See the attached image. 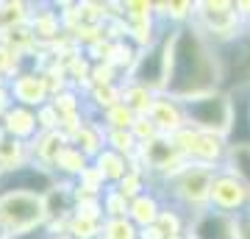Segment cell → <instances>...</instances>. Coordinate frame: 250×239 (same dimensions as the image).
<instances>
[{
  "label": "cell",
  "instance_id": "43",
  "mask_svg": "<svg viewBox=\"0 0 250 239\" xmlns=\"http://www.w3.org/2000/svg\"><path fill=\"white\" fill-rule=\"evenodd\" d=\"M242 25H245V34L250 36V14H248V17H245V20H242Z\"/></svg>",
  "mask_w": 250,
  "mask_h": 239
},
{
  "label": "cell",
  "instance_id": "1",
  "mask_svg": "<svg viewBox=\"0 0 250 239\" xmlns=\"http://www.w3.org/2000/svg\"><path fill=\"white\" fill-rule=\"evenodd\" d=\"M220 89V62L217 47L195 25L170 31V67L164 92L172 98L197 100Z\"/></svg>",
  "mask_w": 250,
  "mask_h": 239
},
{
  "label": "cell",
  "instance_id": "16",
  "mask_svg": "<svg viewBox=\"0 0 250 239\" xmlns=\"http://www.w3.org/2000/svg\"><path fill=\"white\" fill-rule=\"evenodd\" d=\"M0 133H6L11 139L31 142L39 133V123H36V111L25 106H14L11 103L6 109V114L0 117Z\"/></svg>",
  "mask_w": 250,
  "mask_h": 239
},
{
  "label": "cell",
  "instance_id": "11",
  "mask_svg": "<svg viewBox=\"0 0 250 239\" xmlns=\"http://www.w3.org/2000/svg\"><path fill=\"white\" fill-rule=\"evenodd\" d=\"M53 186H56V175L50 173V170L34 164V161L25 164V167L11 170V173H0V195L20 192V195H39V197H45Z\"/></svg>",
  "mask_w": 250,
  "mask_h": 239
},
{
  "label": "cell",
  "instance_id": "2",
  "mask_svg": "<svg viewBox=\"0 0 250 239\" xmlns=\"http://www.w3.org/2000/svg\"><path fill=\"white\" fill-rule=\"evenodd\" d=\"M214 173L217 170H206V167H197V164H187L184 170H178L172 178H167L164 184L153 186V189L161 192L164 203L181 209V212L192 220L195 214H200V212L208 209V186H211Z\"/></svg>",
  "mask_w": 250,
  "mask_h": 239
},
{
  "label": "cell",
  "instance_id": "45",
  "mask_svg": "<svg viewBox=\"0 0 250 239\" xmlns=\"http://www.w3.org/2000/svg\"><path fill=\"white\" fill-rule=\"evenodd\" d=\"M0 239H6V234H3V231H0Z\"/></svg>",
  "mask_w": 250,
  "mask_h": 239
},
{
  "label": "cell",
  "instance_id": "13",
  "mask_svg": "<svg viewBox=\"0 0 250 239\" xmlns=\"http://www.w3.org/2000/svg\"><path fill=\"white\" fill-rule=\"evenodd\" d=\"M28 28H31V34H34L36 44L47 50V47H53L59 39L64 36V28H62V17H59V6L56 3H36L34 9H31V17H28Z\"/></svg>",
  "mask_w": 250,
  "mask_h": 239
},
{
  "label": "cell",
  "instance_id": "20",
  "mask_svg": "<svg viewBox=\"0 0 250 239\" xmlns=\"http://www.w3.org/2000/svg\"><path fill=\"white\" fill-rule=\"evenodd\" d=\"M67 142L70 139H67L62 131H39L34 139L28 142V148H31V161L39 164V167L50 170L53 161H56V156L62 153V148L67 145Z\"/></svg>",
  "mask_w": 250,
  "mask_h": 239
},
{
  "label": "cell",
  "instance_id": "17",
  "mask_svg": "<svg viewBox=\"0 0 250 239\" xmlns=\"http://www.w3.org/2000/svg\"><path fill=\"white\" fill-rule=\"evenodd\" d=\"M70 145H75L92 161L100 151H106V128H103V123H100L98 117H86L78 125V131L70 136Z\"/></svg>",
  "mask_w": 250,
  "mask_h": 239
},
{
  "label": "cell",
  "instance_id": "4",
  "mask_svg": "<svg viewBox=\"0 0 250 239\" xmlns=\"http://www.w3.org/2000/svg\"><path fill=\"white\" fill-rule=\"evenodd\" d=\"M170 142L189 164H197V167H206V170H223L225 161H228V151H231L225 136L197 131L192 125H187L184 131L170 136Z\"/></svg>",
  "mask_w": 250,
  "mask_h": 239
},
{
  "label": "cell",
  "instance_id": "34",
  "mask_svg": "<svg viewBox=\"0 0 250 239\" xmlns=\"http://www.w3.org/2000/svg\"><path fill=\"white\" fill-rule=\"evenodd\" d=\"M100 209H103V220H114V217H128V200H125L114 186H106L100 195Z\"/></svg>",
  "mask_w": 250,
  "mask_h": 239
},
{
  "label": "cell",
  "instance_id": "23",
  "mask_svg": "<svg viewBox=\"0 0 250 239\" xmlns=\"http://www.w3.org/2000/svg\"><path fill=\"white\" fill-rule=\"evenodd\" d=\"M83 103H86V114L89 117H100L111 106L123 103L120 84H111V87H89L83 92Z\"/></svg>",
  "mask_w": 250,
  "mask_h": 239
},
{
  "label": "cell",
  "instance_id": "18",
  "mask_svg": "<svg viewBox=\"0 0 250 239\" xmlns=\"http://www.w3.org/2000/svg\"><path fill=\"white\" fill-rule=\"evenodd\" d=\"M161 209H164V197H161L159 189L150 186L147 192H142L139 197H134L128 203V220L134 222L136 228H147V225H156Z\"/></svg>",
  "mask_w": 250,
  "mask_h": 239
},
{
  "label": "cell",
  "instance_id": "22",
  "mask_svg": "<svg viewBox=\"0 0 250 239\" xmlns=\"http://www.w3.org/2000/svg\"><path fill=\"white\" fill-rule=\"evenodd\" d=\"M92 167L103 175V181H106L108 186H114V184H120L125 178V173L131 170V159H125V156H120V153L106 148V151H100L98 156L92 159Z\"/></svg>",
  "mask_w": 250,
  "mask_h": 239
},
{
  "label": "cell",
  "instance_id": "44",
  "mask_svg": "<svg viewBox=\"0 0 250 239\" xmlns=\"http://www.w3.org/2000/svg\"><path fill=\"white\" fill-rule=\"evenodd\" d=\"M170 239H189V237H187V234H181V237H170Z\"/></svg>",
  "mask_w": 250,
  "mask_h": 239
},
{
  "label": "cell",
  "instance_id": "30",
  "mask_svg": "<svg viewBox=\"0 0 250 239\" xmlns=\"http://www.w3.org/2000/svg\"><path fill=\"white\" fill-rule=\"evenodd\" d=\"M34 3H0V31H11V28L28 25Z\"/></svg>",
  "mask_w": 250,
  "mask_h": 239
},
{
  "label": "cell",
  "instance_id": "15",
  "mask_svg": "<svg viewBox=\"0 0 250 239\" xmlns=\"http://www.w3.org/2000/svg\"><path fill=\"white\" fill-rule=\"evenodd\" d=\"M228 95H231V123L225 139L231 148L250 145V89H236Z\"/></svg>",
  "mask_w": 250,
  "mask_h": 239
},
{
  "label": "cell",
  "instance_id": "42",
  "mask_svg": "<svg viewBox=\"0 0 250 239\" xmlns=\"http://www.w3.org/2000/svg\"><path fill=\"white\" fill-rule=\"evenodd\" d=\"M139 239H167V237L156 225H147V228H139Z\"/></svg>",
  "mask_w": 250,
  "mask_h": 239
},
{
  "label": "cell",
  "instance_id": "21",
  "mask_svg": "<svg viewBox=\"0 0 250 239\" xmlns=\"http://www.w3.org/2000/svg\"><path fill=\"white\" fill-rule=\"evenodd\" d=\"M156 20L164 28H184L192 25L195 20V0H167V3H156Z\"/></svg>",
  "mask_w": 250,
  "mask_h": 239
},
{
  "label": "cell",
  "instance_id": "6",
  "mask_svg": "<svg viewBox=\"0 0 250 239\" xmlns=\"http://www.w3.org/2000/svg\"><path fill=\"white\" fill-rule=\"evenodd\" d=\"M217 62H220V89L236 92L250 89V36L242 34L233 42H225L217 47Z\"/></svg>",
  "mask_w": 250,
  "mask_h": 239
},
{
  "label": "cell",
  "instance_id": "25",
  "mask_svg": "<svg viewBox=\"0 0 250 239\" xmlns=\"http://www.w3.org/2000/svg\"><path fill=\"white\" fill-rule=\"evenodd\" d=\"M120 92H123V103L131 109L136 117H147L150 114V106H153V100H156V92H150L147 87H142V84H136V81H131V78H123Z\"/></svg>",
  "mask_w": 250,
  "mask_h": 239
},
{
  "label": "cell",
  "instance_id": "38",
  "mask_svg": "<svg viewBox=\"0 0 250 239\" xmlns=\"http://www.w3.org/2000/svg\"><path fill=\"white\" fill-rule=\"evenodd\" d=\"M20 70H22V59L11 50L9 44L0 42V78H6V84H9Z\"/></svg>",
  "mask_w": 250,
  "mask_h": 239
},
{
  "label": "cell",
  "instance_id": "35",
  "mask_svg": "<svg viewBox=\"0 0 250 239\" xmlns=\"http://www.w3.org/2000/svg\"><path fill=\"white\" fill-rule=\"evenodd\" d=\"M100 239H139V228L128 217L103 220V234H100Z\"/></svg>",
  "mask_w": 250,
  "mask_h": 239
},
{
  "label": "cell",
  "instance_id": "12",
  "mask_svg": "<svg viewBox=\"0 0 250 239\" xmlns=\"http://www.w3.org/2000/svg\"><path fill=\"white\" fill-rule=\"evenodd\" d=\"M150 123L159 128L161 136H175L178 131H184L189 125L187 120V103L178 98H172V95H167V92H161V95H156V100H153L150 106Z\"/></svg>",
  "mask_w": 250,
  "mask_h": 239
},
{
  "label": "cell",
  "instance_id": "9",
  "mask_svg": "<svg viewBox=\"0 0 250 239\" xmlns=\"http://www.w3.org/2000/svg\"><path fill=\"white\" fill-rule=\"evenodd\" d=\"M208 209L236 220L239 214L250 212V189L228 167L217 170L208 186Z\"/></svg>",
  "mask_w": 250,
  "mask_h": 239
},
{
  "label": "cell",
  "instance_id": "31",
  "mask_svg": "<svg viewBox=\"0 0 250 239\" xmlns=\"http://www.w3.org/2000/svg\"><path fill=\"white\" fill-rule=\"evenodd\" d=\"M98 120L103 123L106 131H131V125L136 123V114L125 106V103H117V106H111L108 111H103Z\"/></svg>",
  "mask_w": 250,
  "mask_h": 239
},
{
  "label": "cell",
  "instance_id": "39",
  "mask_svg": "<svg viewBox=\"0 0 250 239\" xmlns=\"http://www.w3.org/2000/svg\"><path fill=\"white\" fill-rule=\"evenodd\" d=\"M131 133H134V139L139 142V145H147V142H153V139L161 136L159 128L150 123V117H136V123L131 125Z\"/></svg>",
  "mask_w": 250,
  "mask_h": 239
},
{
  "label": "cell",
  "instance_id": "26",
  "mask_svg": "<svg viewBox=\"0 0 250 239\" xmlns=\"http://www.w3.org/2000/svg\"><path fill=\"white\" fill-rule=\"evenodd\" d=\"M114 189L125 197V200H128V203H131L134 197H139L142 192L150 189V178H147V173H145L136 161H131V170L125 173V178L120 181V184H114Z\"/></svg>",
  "mask_w": 250,
  "mask_h": 239
},
{
  "label": "cell",
  "instance_id": "3",
  "mask_svg": "<svg viewBox=\"0 0 250 239\" xmlns=\"http://www.w3.org/2000/svg\"><path fill=\"white\" fill-rule=\"evenodd\" d=\"M192 25L214 47L233 42V39H239L245 34V25H242L236 9H233V0H195Z\"/></svg>",
  "mask_w": 250,
  "mask_h": 239
},
{
  "label": "cell",
  "instance_id": "33",
  "mask_svg": "<svg viewBox=\"0 0 250 239\" xmlns=\"http://www.w3.org/2000/svg\"><path fill=\"white\" fill-rule=\"evenodd\" d=\"M106 148L125 156V159H134L139 153V142L134 139L131 131H106Z\"/></svg>",
  "mask_w": 250,
  "mask_h": 239
},
{
  "label": "cell",
  "instance_id": "29",
  "mask_svg": "<svg viewBox=\"0 0 250 239\" xmlns=\"http://www.w3.org/2000/svg\"><path fill=\"white\" fill-rule=\"evenodd\" d=\"M67 234L72 239H100V234H103V220L83 217V214L72 212L67 217Z\"/></svg>",
  "mask_w": 250,
  "mask_h": 239
},
{
  "label": "cell",
  "instance_id": "5",
  "mask_svg": "<svg viewBox=\"0 0 250 239\" xmlns=\"http://www.w3.org/2000/svg\"><path fill=\"white\" fill-rule=\"evenodd\" d=\"M47 225V209L45 197L39 195H0V231L6 234V239L28 234Z\"/></svg>",
  "mask_w": 250,
  "mask_h": 239
},
{
  "label": "cell",
  "instance_id": "14",
  "mask_svg": "<svg viewBox=\"0 0 250 239\" xmlns=\"http://www.w3.org/2000/svg\"><path fill=\"white\" fill-rule=\"evenodd\" d=\"M187 237L189 239H236V220L214 212V209H206V212L195 214L189 220Z\"/></svg>",
  "mask_w": 250,
  "mask_h": 239
},
{
  "label": "cell",
  "instance_id": "37",
  "mask_svg": "<svg viewBox=\"0 0 250 239\" xmlns=\"http://www.w3.org/2000/svg\"><path fill=\"white\" fill-rule=\"evenodd\" d=\"M111 84H123V75L111 67L108 62L92 64L89 70V87H111Z\"/></svg>",
  "mask_w": 250,
  "mask_h": 239
},
{
  "label": "cell",
  "instance_id": "41",
  "mask_svg": "<svg viewBox=\"0 0 250 239\" xmlns=\"http://www.w3.org/2000/svg\"><path fill=\"white\" fill-rule=\"evenodd\" d=\"M236 239H250V212L236 217Z\"/></svg>",
  "mask_w": 250,
  "mask_h": 239
},
{
  "label": "cell",
  "instance_id": "10",
  "mask_svg": "<svg viewBox=\"0 0 250 239\" xmlns=\"http://www.w3.org/2000/svg\"><path fill=\"white\" fill-rule=\"evenodd\" d=\"M6 89H9V98L14 106H25V109H34V111L42 109L45 103H50V98H53L42 70H36L25 62H22V70L6 84Z\"/></svg>",
  "mask_w": 250,
  "mask_h": 239
},
{
  "label": "cell",
  "instance_id": "28",
  "mask_svg": "<svg viewBox=\"0 0 250 239\" xmlns=\"http://www.w3.org/2000/svg\"><path fill=\"white\" fill-rule=\"evenodd\" d=\"M156 228H159L167 239H170V237H181V234H187V228H189V217L181 212V209L164 203L159 220H156Z\"/></svg>",
  "mask_w": 250,
  "mask_h": 239
},
{
  "label": "cell",
  "instance_id": "32",
  "mask_svg": "<svg viewBox=\"0 0 250 239\" xmlns=\"http://www.w3.org/2000/svg\"><path fill=\"white\" fill-rule=\"evenodd\" d=\"M225 167L250 189V145H236V148H231Z\"/></svg>",
  "mask_w": 250,
  "mask_h": 239
},
{
  "label": "cell",
  "instance_id": "27",
  "mask_svg": "<svg viewBox=\"0 0 250 239\" xmlns=\"http://www.w3.org/2000/svg\"><path fill=\"white\" fill-rule=\"evenodd\" d=\"M136 56H139V50H136L134 44L128 42V39H120V42H111L108 44V56L106 62L114 67L123 78H128V72H131V67H134Z\"/></svg>",
  "mask_w": 250,
  "mask_h": 239
},
{
  "label": "cell",
  "instance_id": "7",
  "mask_svg": "<svg viewBox=\"0 0 250 239\" xmlns=\"http://www.w3.org/2000/svg\"><path fill=\"white\" fill-rule=\"evenodd\" d=\"M167 67H170V31L161 36L156 44L139 50L134 67L128 72V78L147 87L156 95H161L164 87H167Z\"/></svg>",
  "mask_w": 250,
  "mask_h": 239
},
{
  "label": "cell",
  "instance_id": "40",
  "mask_svg": "<svg viewBox=\"0 0 250 239\" xmlns=\"http://www.w3.org/2000/svg\"><path fill=\"white\" fill-rule=\"evenodd\" d=\"M36 123H39V131H59V114H56V109L50 103L36 109Z\"/></svg>",
  "mask_w": 250,
  "mask_h": 239
},
{
  "label": "cell",
  "instance_id": "36",
  "mask_svg": "<svg viewBox=\"0 0 250 239\" xmlns=\"http://www.w3.org/2000/svg\"><path fill=\"white\" fill-rule=\"evenodd\" d=\"M123 17H125V22L156 20V3H150V0H125L123 3Z\"/></svg>",
  "mask_w": 250,
  "mask_h": 239
},
{
  "label": "cell",
  "instance_id": "24",
  "mask_svg": "<svg viewBox=\"0 0 250 239\" xmlns=\"http://www.w3.org/2000/svg\"><path fill=\"white\" fill-rule=\"evenodd\" d=\"M31 164V148L28 142L11 139L6 133H0V173H11L17 167Z\"/></svg>",
  "mask_w": 250,
  "mask_h": 239
},
{
  "label": "cell",
  "instance_id": "8",
  "mask_svg": "<svg viewBox=\"0 0 250 239\" xmlns=\"http://www.w3.org/2000/svg\"><path fill=\"white\" fill-rule=\"evenodd\" d=\"M187 120L192 128L208 133H228V123H231V95L217 89L211 95H203L197 100L187 103Z\"/></svg>",
  "mask_w": 250,
  "mask_h": 239
},
{
  "label": "cell",
  "instance_id": "19",
  "mask_svg": "<svg viewBox=\"0 0 250 239\" xmlns=\"http://www.w3.org/2000/svg\"><path fill=\"white\" fill-rule=\"evenodd\" d=\"M92 161L83 156V153L75 148V145H64L62 153L56 156L53 167H50V173L56 175V181H64V184H75L83 173H86V167H89Z\"/></svg>",
  "mask_w": 250,
  "mask_h": 239
}]
</instances>
